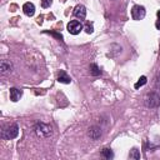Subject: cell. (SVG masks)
Returning <instances> with one entry per match:
<instances>
[{"mask_svg":"<svg viewBox=\"0 0 160 160\" xmlns=\"http://www.w3.org/2000/svg\"><path fill=\"white\" fill-rule=\"evenodd\" d=\"M66 29H68V31H69L70 34L78 35V34L84 29V26H82V24H81L79 20H71V21L68 22Z\"/></svg>","mask_w":160,"mask_h":160,"instance_id":"obj_4","label":"cell"},{"mask_svg":"<svg viewBox=\"0 0 160 160\" xmlns=\"http://www.w3.org/2000/svg\"><path fill=\"white\" fill-rule=\"evenodd\" d=\"M89 136L92 139V140H98L100 136H101V129L99 126H91L89 128V131H88Z\"/></svg>","mask_w":160,"mask_h":160,"instance_id":"obj_8","label":"cell"},{"mask_svg":"<svg viewBox=\"0 0 160 160\" xmlns=\"http://www.w3.org/2000/svg\"><path fill=\"white\" fill-rule=\"evenodd\" d=\"M58 81H59V82H62V84H70V82H71V78H70L64 70H61V71L58 74Z\"/></svg>","mask_w":160,"mask_h":160,"instance_id":"obj_11","label":"cell"},{"mask_svg":"<svg viewBox=\"0 0 160 160\" xmlns=\"http://www.w3.org/2000/svg\"><path fill=\"white\" fill-rule=\"evenodd\" d=\"M129 158L130 159H140V152H139V150H136V149H132L131 151H130V154H129Z\"/></svg>","mask_w":160,"mask_h":160,"instance_id":"obj_15","label":"cell"},{"mask_svg":"<svg viewBox=\"0 0 160 160\" xmlns=\"http://www.w3.org/2000/svg\"><path fill=\"white\" fill-rule=\"evenodd\" d=\"M22 96V91L20 89H16V88H11L10 89V100L11 101H19L20 98Z\"/></svg>","mask_w":160,"mask_h":160,"instance_id":"obj_9","label":"cell"},{"mask_svg":"<svg viewBox=\"0 0 160 160\" xmlns=\"http://www.w3.org/2000/svg\"><path fill=\"white\" fill-rule=\"evenodd\" d=\"M35 132L40 138H48L52 134V129L50 125H48L45 122H36L35 124Z\"/></svg>","mask_w":160,"mask_h":160,"instance_id":"obj_1","label":"cell"},{"mask_svg":"<svg viewBox=\"0 0 160 160\" xmlns=\"http://www.w3.org/2000/svg\"><path fill=\"white\" fill-rule=\"evenodd\" d=\"M85 31H86L88 34H91V32L94 31V26H92V24L88 22V24L85 25Z\"/></svg>","mask_w":160,"mask_h":160,"instance_id":"obj_16","label":"cell"},{"mask_svg":"<svg viewBox=\"0 0 160 160\" xmlns=\"http://www.w3.org/2000/svg\"><path fill=\"white\" fill-rule=\"evenodd\" d=\"M158 18H159V21H160V10L158 11Z\"/></svg>","mask_w":160,"mask_h":160,"instance_id":"obj_19","label":"cell"},{"mask_svg":"<svg viewBox=\"0 0 160 160\" xmlns=\"http://www.w3.org/2000/svg\"><path fill=\"white\" fill-rule=\"evenodd\" d=\"M145 14H146L145 8L141 6V5H135L131 9V16H132L134 20H141V19H144L145 18Z\"/></svg>","mask_w":160,"mask_h":160,"instance_id":"obj_5","label":"cell"},{"mask_svg":"<svg viewBox=\"0 0 160 160\" xmlns=\"http://www.w3.org/2000/svg\"><path fill=\"white\" fill-rule=\"evenodd\" d=\"M51 2H52V0H41V6L44 9H46V8H49L51 5Z\"/></svg>","mask_w":160,"mask_h":160,"instance_id":"obj_17","label":"cell"},{"mask_svg":"<svg viewBox=\"0 0 160 160\" xmlns=\"http://www.w3.org/2000/svg\"><path fill=\"white\" fill-rule=\"evenodd\" d=\"M74 15H75L78 19H80V20L85 19V16H86V8H85L84 5H81V4L76 5L75 9H74Z\"/></svg>","mask_w":160,"mask_h":160,"instance_id":"obj_6","label":"cell"},{"mask_svg":"<svg viewBox=\"0 0 160 160\" xmlns=\"http://www.w3.org/2000/svg\"><path fill=\"white\" fill-rule=\"evenodd\" d=\"M19 134V126L16 124H11V125H8L4 130H2V138L4 139H8V140H11V139H15Z\"/></svg>","mask_w":160,"mask_h":160,"instance_id":"obj_3","label":"cell"},{"mask_svg":"<svg viewBox=\"0 0 160 160\" xmlns=\"http://www.w3.org/2000/svg\"><path fill=\"white\" fill-rule=\"evenodd\" d=\"M22 10L25 12V15L28 16H32L35 14V5L32 2H25L22 5Z\"/></svg>","mask_w":160,"mask_h":160,"instance_id":"obj_10","label":"cell"},{"mask_svg":"<svg viewBox=\"0 0 160 160\" xmlns=\"http://www.w3.org/2000/svg\"><path fill=\"white\" fill-rule=\"evenodd\" d=\"M101 155H102L104 158H106V159H112V158H114V152H112L111 149H109V148H104L102 151H101Z\"/></svg>","mask_w":160,"mask_h":160,"instance_id":"obj_12","label":"cell"},{"mask_svg":"<svg viewBox=\"0 0 160 160\" xmlns=\"http://www.w3.org/2000/svg\"><path fill=\"white\" fill-rule=\"evenodd\" d=\"M90 74L96 76V75H100V74H101V70L98 68L96 64H91V65H90Z\"/></svg>","mask_w":160,"mask_h":160,"instance_id":"obj_13","label":"cell"},{"mask_svg":"<svg viewBox=\"0 0 160 160\" xmlns=\"http://www.w3.org/2000/svg\"><path fill=\"white\" fill-rule=\"evenodd\" d=\"M146 81H148V79H146V76H140L139 78V80H138V82L135 84V89H139V88H141V86H144L145 84H146Z\"/></svg>","mask_w":160,"mask_h":160,"instance_id":"obj_14","label":"cell"},{"mask_svg":"<svg viewBox=\"0 0 160 160\" xmlns=\"http://www.w3.org/2000/svg\"><path fill=\"white\" fill-rule=\"evenodd\" d=\"M144 104L146 108H158L160 105V96L156 92H150L145 96L144 99Z\"/></svg>","mask_w":160,"mask_h":160,"instance_id":"obj_2","label":"cell"},{"mask_svg":"<svg viewBox=\"0 0 160 160\" xmlns=\"http://www.w3.org/2000/svg\"><path fill=\"white\" fill-rule=\"evenodd\" d=\"M156 28H158V29H160V21H159V22H156Z\"/></svg>","mask_w":160,"mask_h":160,"instance_id":"obj_18","label":"cell"},{"mask_svg":"<svg viewBox=\"0 0 160 160\" xmlns=\"http://www.w3.org/2000/svg\"><path fill=\"white\" fill-rule=\"evenodd\" d=\"M0 70H1V74H2V75L11 74V71H12V64H11L10 61L2 60V61L0 62Z\"/></svg>","mask_w":160,"mask_h":160,"instance_id":"obj_7","label":"cell"}]
</instances>
